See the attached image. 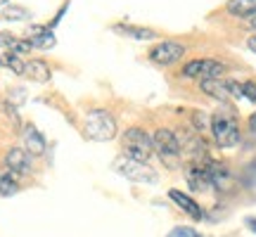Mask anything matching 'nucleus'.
<instances>
[{
  "mask_svg": "<svg viewBox=\"0 0 256 237\" xmlns=\"http://www.w3.org/2000/svg\"><path fill=\"white\" fill-rule=\"evenodd\" d=\"M121 145H124V156L138 159V162H147L154 152L152 136H147V130L142 128H128L121 136Z\"/></svg>",
  "mask_w": 256,
  "mask_h": 237,
  "instance_id": "obj_3",
  "label": "nucleus"
},
{
  "mask_svg": "<svg viewBox=\"0 0 256 237\" xmlns=\"http://www.w3.org/2000/svg\"><path fill=\"white\" fill-rule=\"evenodd\" d=\"M183 55H185V46H183V43H176V40H164V43H159L156 48H152L150 60H152L154 64L168 66V64L178 62Z\"/></svg>",
  "mask_w": 256,
  "mask_h": 237,
  "instance_id": "obj_6",
  "label": "nucleus"
},
{
  "mask_svg": "<svg viewBox=\"0 0 256 237\" xmlns=\"http://www.w3.org/2000/svg\"><path fill=\"white\" fill-rule=\"evenodd\" d=\"M152 142H154L156 154L164 159L168 166H176L178 159H180V142H178V136H176L171 128H159L154 136H152Z\"/></svg>",
  "mask_w": 256,
  "mask_h": 237,
  "instance_id": "obj_5",
  "label": "nucleus"
},
{
  "mask_svg": "<svg viewBox=\"0 0 256 237\" xmlns=\"http://www.w3.org/2000/svg\"><path fill=\"white\" fill-rule=\"evenodd\" d=\"M116 34L121 36H128V38H138V40H152L156 36L152 28H142V26H130V24H116L114 26Z\"/></svg>",
  "mask_w": 256,
  "mask_h": 237,
  "instance_id": "obj_14",
  "label": "nucleus"
},
{
  "mask_svg": "<svg viewBox=\"0 0 256 237\" xmlns=\"http://www.w3.org/2000/svg\"><path fill=\"white\" fill-rule=\"evenodd\" d=\"M2 17L8 19V22H22V19L28 17V10L26 8H19V5H10V8L2 12Z\"/></svg>",
  "mask_w": 256,
  "mask_h": 237,
  "instance_id": "obj_19",
  "label": "nucleus"
},
{
  "mask_svg": "<svg viewBox=\"0 0 256 237\" xmlns=\"http://www.w3.org/2000/svg\"><path fill=\"white\" fill-rule=\"evenodd\" d=\"M24 74H26L31 81L46 83L48 78H50V66H48V62H43V60H31V62H26Z\"/></svg>",
  "mask_w": 256,
  "mask_h": 237,
  "instance_id": "obj_13",
  "label": "nucleus"
},
{
  "mask_svg": "<svg viewBox=\"0 0 256 237\" xmlns=\"http://www.w3.org/2000/svg\"><path fill=\"white\" fill-rule=\"evenodd\" d=\"M247 226H249V228H252V230H254V232H256V218H247Z\"/></svg>",
  "mask_w": 256,
  "mask_h": 237,
  "instance_id": "obj_25",
  "label": "nucleus"
},
{
  "mask_svg": "<svg viewBox=\"0 0 256 237\" xmlns=\"http://www.w3.org/2000/svg\"><path fill=\"white\" fill-rule=\"evenodd\" d=\"M166 237H202L200 232H194L192 228H176V230H171Z\"/></svg>",
  "mask_w": 256,
  "mask_h": 237,
  "instance_id": "obj_23",
  "label": "nucleus"
},
{
  "mask_svg": "<svg viewBox=\"0 0 256 237\" xmlns=\"http://www.w3.org/2000/svg\"><path fill=\"white\" fill-rule=\"evenodd\" d=\"M5 168L14 176H26L31 171V154L24 147H12L5 154Z\"/></svg>",
  "mask_w": 256,
  "mask_h": 237,
  "instance_id": "obj_7",
  "label": "nucleus"
},
{
  "mask_svg": "<svg viewBox=\"0 0 256 237\" xmlns=\"http://www.w3.org/2000/svg\"><path fill=\"white\" fill-rule=\"evenodd\" d=\"M211 136L218 147H235L240 142V126L235 114L230 112H216L211 116Z\"/></svg>",
  "mask_w": 256,
  "mask_h": 237,
  "instance_id": "obj_2",
  "label": "nucleus"
},
{
  "mask_svg": "<svg viewBox=\"0 0 256 237\" xmlns=\"http://www.w3.org/2000/svg\"><path fill=\"white\" fill-rule=\"evenodd\" d=\"M112 168L119 176H124V178H128V180H133V182H156L159 180V176L154 174V168L147 166V162L128 159V156H124V154L114 159Z\"/></svg>",
  "mask_w": 256,
  "mask_h": 237,
  "instance_id": "obj_4",
  "label": "nucleus"
},
{
  "mask_svg": "<svg viewBox=\"0 0 256 237\" xmlns=\"http://www.w3.org/2000/svg\"><path fill=\"white\" fill-rule=\"evenodd\" d=\"M192 124H194V130H211V116L204 114V112H194L192 114Z\"/></svg>",
  "mask_w": 256,
  "mask_h": 237,
  "instance_id": "obj_20",
  "label": "nucleus"
},
{
  "mask_svg": "<svg viewBox=\"0 0 256 237\" xmlns=\"http://www.w3.org/2000/svg\"><path fill=\"white\" fill-rule=\"evenodd\" d=\"M228 12L235 17H252L256 14V0H230L228 2Z\"/></svg>",
  "mask_w": 256,
  "mask_h": 237,
  "instance_id": "obj_16",
  "label": "nucleus"
},
{
  "mask_svg": "<svg viewBox=\"0 0 256 237\" xmlns=\"http://www.w3.org/2000/svg\"><path fill=\"white\" fill-rule=\"evenodd\" d=\"M10 0H0V8H2V5H8Z\"/></svg>",
  "mask_w": 256,
  "mask_h": 237,
  "instance_id": "obj_28",
  "label": "nucleus"
},
{
  "mask_svg": "<svg viewBox=\"0 0 256 237\" xmlns=\"http://www.w3.org/2000/svg\"><path fill=\"white\" fill-rule=\"evenodd\" d=\"M247 46H249V50H252V52H256V36H249Z\"/></svg>",
  "mask_w": 256,
  "mask_h": 237,
  "instance_id": "obj_24",
  "label": "nucleus"
},
{
  "mask_svg": "<svg viewBox=\"0 0 256 237\" xmlns=\"http://www.w3.org/2000/svg\"><path fill=\"white\" fill-rule=\"evenodd\" d=\"M24 145H26L24 150L34 156H40L46 152V140H43V136H40L34 126H28L26 130H24Z\"/></svg>",
  "mask_w": 256,
  "mask_h": 237,
  "instance_id": "obj_12",
  "label": "nucleus"
},
{
  "mask_svg": "<svg viewBox=\"0 0 256 237\" xmlns=\"http://www.w3.org/2000/svg\"><path fill=\"white\" fill-rule=\"evenodd\" d=\"M202 90L206 92L209 98H216V100H220V102L230 100L228 81H220V78H206V81H202Z\"/></svg>",
  "mask_w": 256,
  "mask_h": 237,
  "instance_id": "obj_11",
  "label": "nucleus"
},
{
  "mask_svg": "<svg viewBox=\"0 0 256 237\" xmlns=\"http://www.w3.org/2000/svg\"><path fill=\"white\" fill-rule=\"evenodd\" d=\"M204 168H206V174H209V178H211V185H214L216 190L223 192V190H230V188H232L230 171L220 164V162H206V164H204Z\"/></svg>",
  "mask_w": 256,
  "mask_h": 237,
  "instance_id": "obj_9",
  "label": "nucleus"
},
{
  "mask_svg": "<svg viewBox=\"0 0 256 237\" xmlns=\"http://www.w3.org/2000/svg\"><path fill=\"white\" fill-rule=\"evenodd\" d=\"M168 197H171V200H174L176 204H178V206H180V209H183L185 214H188V216H192L194 220H200V218H202L200 204L192 200V197H188L185 192H180V190H171V192H168Z\"/></svg>",
  "mask_w": 256,
  "mask_h": 237,
  "instance_id": "obj_10",
  "label": "nucleus"
},
{
  "mask_svg": "<svg viewBox=\"0 0 256 237\" xmlns=\"http://www.w3.org/2000/svg\"><path fill=\"white\" fill-rule=\"evenodd\" d=\"M83 130H86V138H90L95 142L114 140L116 138V118L107 110H92L83 116Z\"/></svg>",
  "mask_w": 256,
  "mask_h": 237,
  "instance_id": "obj_1",
  "label": "nucleus"
},
{
  "mask_svg": "<svg viewBox=\"0 0 256 237\" xmlns=\"http://www.w3.org/2000/svg\"><path fill=\"white\" fill-rule=\"evenodd\" d=\"M19 190L17 180H14V174L12 171H0V197H12L14 192Z\"/></svg>",
  "mask_w": 256,
  "mask_h": 237,
  "instance_id": "obj_17",
  "label": "nucleus"
},
{
  "mask_svg": "<svg viewBox=\"0 0 256 237\" xmlns=\"http://www.w3.org/2000/svg\"><path fill=\"white\" fill-rule=\"evenodd\" d=\"M2 64H8L10 69H12L14 74H19V76H22V74H24V69H26V64L22 62V60H19V55H14V52H8V55H5V60H2Z\"/></svg>",
  "mask_w": 256,
  "mask_h": 237,
  "instance_id": "obj_21",
  "label": "nucleus"
},
{
  "mask_svg": "<svg viewBox=\"0 0 256 237\" xmlns=\"http://www.w3.org/2000/svg\"><path fill=\"white\" fill-rule=\"evenodd\" d=\"M226 74V64L216 62V60H200V78H220Z\"/></svg>",
  "mask_w": 256,
  "mask_h": 237,
  "instance_id": "obj_15",
  "label": "nucleus"
},
{
  "mask_svg": "<svg viewBox=\"0 0 256 237\" xmlns=\"http://www.w3.org/2000/svg\"><path fill=\"white\" fill-rule=\"evenodd\" d=\"M249 126H252V130H256V114L249 118Z\"/></svg>",
  "mask_w": 256,
  "mask_h": 237,
  "instance_id": "obj_27",
  "label": "nucleus"
},
{
  "mask_svg": "<svg viewBox=\"0 0 256 237\" xmlns=\"http://www.w3.org/2000/svg\"><path fill=\"white\" fill-rule=\"evenodd\" d=\"M249 26L256 31V14H252V17H249Z\"/></svg>",
  "mask_w": 256,
  "mask_h": 237,
  "instance_id": "obj_26",
  "label": "nucleus"
},
{
  "mask_svg": "<svg viewBox=\"0 0 256 237\" xmlns=\"http://www.w3.org/2000/svg\"><path fill=\"white\" fill-rule=\"evenodd\" d=\"M185 180H188V185H190L194 192H206V190L214 188V185H211L209 174H206V168L200 166V164L185 166Z\"/></svg>",
  "mask_w": 256,
  "mask_h": 237,
  "instance_id": "obj_8",
  "label": "nucleus"
},
{
  "mask_svg": "<svg viewBox=\"0 0 256 237\" xmlns=\"http://www.w3.org/2000/svg\"><path fill=\"white\" fill-rule=\"evenodd\" d=\"M242 95H244L247 100L256 102V83L254 81H244V83H242Z\"/></svg>",
  "mask_w": 256,
  "mask_h": 237,
  "instance_id": "obj_22",
  "label": "nucleus"
},
{
  "mask_svg": "<svg viewBox=\"0 0 256 237\" xmlns=\"http://www.w3.org/2000/svg\"><path fill=\"white\" fill-rule=\"evenodd\" d=\"M31 40V46L34 48H43V50H48V48H55L57 43V38L52 31H46V34H40V36H34V38H28Z\"/></svg>",
  "mask_w": 256,
  "mask_h": 237,
  "instance_id": "obj_18",
  "label": "nucleus"
}]
</instances>
